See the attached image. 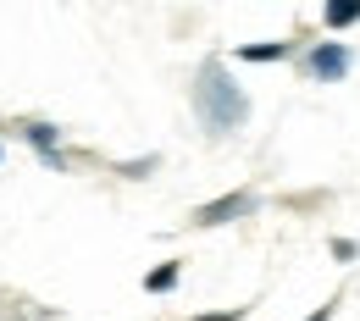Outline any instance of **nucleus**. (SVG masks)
<instances>
[{
  "label": "nucleus",
  "instance_id": "obj_3",
  "mask_svg": "<svg viewBox=\"0 0 360 321\" xmlns=\"http://www.w3.org/2000/svg\"><path fill=\"white\" fill-rule=\"evenodd\" d=\"M305 78H316V84H338L349 67H355V50L349 45H338V39H321V45H311L305 50Z\"/></svg>",
  "mask_w": 360,
  "mask_h": 321
},
{
  "label": "nucleus",
  "instance_id": "obj_2",
  "mask_svg": "<svg viewBox=\"0 0 360 321\" xmlns=\"http://www.w3.org/2000/svg\"><path fill=\"white\" fill-rule=\"evenodd\" d=\"M255 211H261V199H255L250 188H233L222 199L194 205V228H227V222H244V216H255Z\"/></svg>",
  "mask_w": 360,
  "mask_h": 321
},
{
  "label": "nucleus",
  "instance_id": "obj_4",
  "mask_svg": "<svg viewBox=\"0 0 360 321\" xmlns=\"http://www.w3.org/2000/svg\"><path fill=\"white\" fill-rule=\"evenodd\" d=\"M22 138L39 150L45 166H56V172L67 166V155H61V128H56V122H22Z\"/></svg>",
  "mask_w": 360,
  "mask_h": 321
},
{
  "label": "nucleus",
  "instance_id": "obj_5",
  "mask_svg": "<svg viewBox=\"0 0 360 321\" xmlns=\"http://www.w3.org/2000/svg\"><path fill=\"white\" fill-rule=\"evenodd\" d=\"M288 39H255V45H233V61H250V67H271V61H288Z\"/></svg>",
  "mask_w": 360,
  "mask_h": 321
},
{
  "label": "nucleus",
  "instance_id": "obj_9",
  "mask_svg": "<svg viewBox=\"0 0 360 321\" xmlns=\"http://www.w3.org/2000/svg\"><path fill=\"white\" fill-rule=\"evenodd\" d=\"M333 261H344V266L360 261V244H355V238H333Z\"/></svg>",
  "mask_w": 360,
  "mask_h": 321
},
{
  "label": "nucleus",
  "instance_id": "obj_7",
  "mask_svg": "<svg viewBox=\"0 0 360 321\" xmlns=\"http://www.w3.org/2000/svg\"><path fill=\"white\" fill-rule=\"evenodd\" d=\"M183 277V261H161L155 272H144V294H172Z\"/></svg>",
  "mask_w": 360,
  "mask_h": 321
},
{
  "label": "nucleus",
  "instance_id": "obj_6",
  "mask_svg": "<svg viewBox=\"0 0 360 321\" xmlns=\"http://www.w3.org/2000/svg\"><path fill=\"white\" fill-rule=\"evenodd\" d=\"M360 22V0H327L321 6V28L327 34H344V28H355Z\"/></svg>",
  "mask_w": 360,
  "mask_h": 321
},
{
  "label": "nucleus",
  "instance_id": "obj_8",
  "mask_svg": "<svg viewBox=\"0 0 360 321\" xmlns=\"http://www.w3.org/2000/svg\"><path fill=\"white\" fill-rule=\"evenodd\" d=\"M155 166H161V155H139V161H122L117 172H122V178H150Z\"/></svg>",
  "mask_w": 360,
  "mask_h": 321
},
{
  "label": "nucleus",
  "instance_id": "obj_10",
  "mask_svg": "<svg viewBox=\"0 0 360 321\" xmlns=\"http://www.w3.org/2000/svg\"><path fill=\"white\" fill-rule=\"evenodd\" d=\"M250 305H233V310H211V316H194V321H244Z\"/></svg>",
  "mask_w": 360,
  "mask_h": 321
},
{
  "label": "nucleus",
  "instance_id": "obj_1",
  "mask_svg": "<svg viewBox=\"0 0 360 321\" xmlns=\"http://www.w3.org/2000/svg\"><path fill=\"white\" fill-rule=\"evenodd\" d=\"M194 111H200V128L211 138H227L233 128H244L250 122V94L233 84V72H227V61H200V72H194Z\"/></svg>",
  "mask_w": 360,
  "mask_h": 321
},
{
  "label": "nucleus",
  "instance_id": "obj_11",
  "mask_svg": "<svg viewBox=\"0 0 360 321\" xmlns=\"http://www.w3.org/2000/svg\"><path fill=\"white\" fill-rule=\"evenodd\" d=\"M333 310H338V299H327V305H316V310H311L305 321H333Z\"/></svg>",
  "mask_w": 360,
  "mask_h": 321
}]
</instances>
